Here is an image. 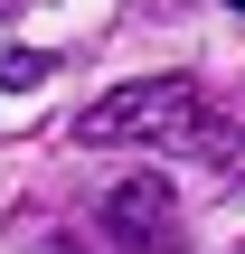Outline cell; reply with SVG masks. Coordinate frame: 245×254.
Returning <instances> with one entry per match:
<instances>
[{
    "label": "cell",
    "instance_id": "obj_1",
    "mask_svg": "<svg viewBox=\"0 0 245 254\" xmlns=\"http://www.w3.org/2000/svg\"><path fill=\"white\" fill-rule=\"evenodd\" d=\"M76 141H208V85L198 75H132L76 113Z\"/></svg>",
    "mask_w": 245,
    "mask_h": 254
},
{
    "label": "cell",
    "instance_id": "obj_2",
    "mask_svg": "<svg viewBox=\"0 0 245 254\" xmlns=\"http://www.w3.org/2000/svg\"><path fill=\"white\" fill-rule=\"evenodd\" d=\"M94 226H104L113 254H170L179 245V198H170V179H123L94 207Z\"/></svg>",
    "mask_w": 245,
    "mask_h": 254
},
{
    "label": "cell",
    "instance_id": "obj_3",
    "mask_svg": "<svg viewBox=\"0 0 245 254\" xmlns=\"http://www.w3.org/2000/svg\"><path fill=\"white\" fill-rule=\"evenodd\" d=\"M0 85H9V94H19V85H47V57H38V47H9V57H0Z\"/></svg>",
    "mask_w": 245,
    "mask_h": 254
},
{
    "label": "cell",
    "instance_id": "obj_4",
    "mask_svg": "<svg viewBox=\"0 0 245 254\" xmlns=\"http://www.w3.org/2000/svg\"><path fill=\"white\" fill-rule=\"evenodd\" d=\"M38 254H85V245H76V236H47V245H38Z\"/></svg>",
    "mask_w": 245,
    "mask_h": 254
},
{
    "label": "cell",
    "instance_id": "obj_5",
    "mask_svg": "<svg viewBox=\"0 0 245 254\" xmlns=\"http://www.w3.org/2000/svg\"><path fill=\"white\" fill-rule=\"evenodd\" d=\"M227 9H245V0H227Z\"/></svg>",
    "mask_w": 245,
    "mask_h": 254
}]
</instances>
